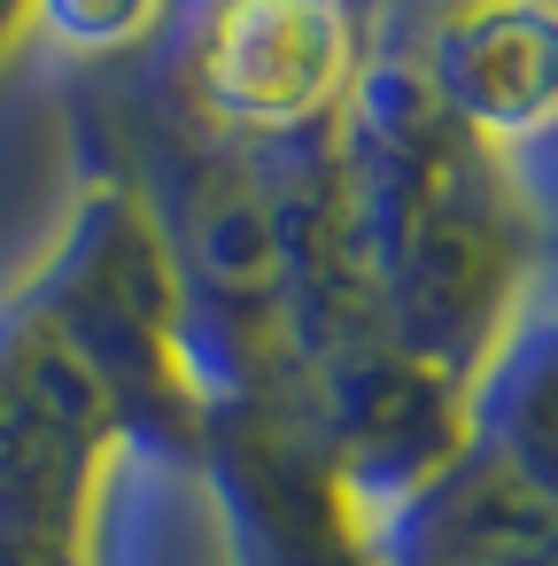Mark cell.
I'll return each instance as SVG.
<instances>
[{"label":"cell","mask_w":558,"mask_h":566,"mask_svg":"<svg viewBox=\"0 0 558 566\" xmlns=\"http://www.w3.org/2000/svg\"><path fill=\"white\" fill-rule=\"evenodd\" d=\"M187 32V109L210 140H303L357 86V24L334 9H233Z\"/></svg>","instance_id":"obj_1"},{"label":"cell","mask_w":558,"mask_h":566,"mask_svg":"<svg viewBox=\"0 0 558 566\" xmlns=\"http://www.w3.org/2000/svg\"><path fill=\"white\" fill-rule=\"evenodd\" d=\"M434 102L496 156L558 140V17L550 9H481L427 24L411 55Z\"/></svg>","instance_id":"obj_2"}]
</instances>
